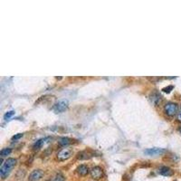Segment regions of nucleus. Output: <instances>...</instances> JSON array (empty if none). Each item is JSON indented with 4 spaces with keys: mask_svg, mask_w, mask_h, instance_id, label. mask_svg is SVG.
I'll list each match as a JSON object with an SVG mask.
<instances>
[{
    "mask_svg": "<svg viewBox=\"0 0 181 181\" xmlns=\"http://www.w3.org/2000/svg\"><path fill=\"white\" fill-rule=\"evenodd\" d=\"M172 89H173V86L170 85V86H167V87H166V88H164L163 91H164L165 92H170V91H171Z\"/></svg>",
    "mask_w": 181,
    "mask_h": 181,
    "instance_id": "18",
    "label": "nucleus"
},
{
    "mask_svg": "<svg viewBox=\"0 0 181 181\" xmlns=\"http://www.w3.org/2000/svg\"><path fill=\"white\" fill-rule=\"evenodd\" d=\"M91 176L93 179H95V180H99L102 178L103 176V170L100 167H92V170H91Z\"/></svg>",
    "mask_w": 181,
    "mask_h": 181,
    "instance_id": "5",
    "label": "nucleus"
},
{
    "mask_svg": "<svg viewBox=\"0 0 181 181\" xmlns=\"http://www.w3.org/2000/svg\"><path fill=\"white\" fill-rule=\"evenodd\" d=\"M150 100L154 104L157 105L160 100H161V95H160L158 92H153L150 95Z\"/></svg>",
    "mask_w": 181,
    "mask_h": 181,
    "instance_id": "11",
    "label": "nucleus"
},
{
    "mask_svg": "<svg viewBox=\"0 0 181 181\" xmlns=\"http://www.w3.org/2000/svg\"><path fill=\"white\" fill-rule=\"evenodd\" d=\"M72 154V150L71 148H64L58 152L57 158L60 161H64V160H67L69 158H71Z\"/></svg>",
    "mask_w": 181,
    "mask_h": 181,
    "instance_id": "3",
    "label": "nucleus"
},
{
    "mask_svg": "<svg viewBox=\"0 0 181 181\" xmlns=\"http://www.w3.org/2000/svg\"><path fill=\"white\" fill-rule=\"evenodd\" d=\"M16 165V159L9 158L5 161V163L2 164L1 167H0V176H1L2 179H5L8 178L11 170L14 169V167Z\"/></svg>",
    "mask_w": 181,
    "mask_h": 181,
    "instance_id": "1",
    "label": "nucleus"
},
{
    "mask_svg": "<svg viewBox=\"0 0 181 181\" xmlns=\"http://www.w3.org/2000/svg\"><path fill=\"white\" fill-rule=\"evenodd\" d=\"M12 150L9 149V148H5V149H3L1 151H0V156H1L2 158L3 157H5V156H8L9 154L11 153Z\"/></svg>",
    "mask_w": 181,
    "mask_h": 181,
    "instance_id": "14",
    "label": "nucleus"
},
{
    "mask_svg": "<svg viewBox=\"0 0 181 181\" xmlns=\"http://www.w3.org/2000/svg\"><path fill=\"white\" fill-rule=\"evenodd\" d=\"M77 173L79 174L80 176H86L87 174L89 173V169L88 167H87L86 165H80L78 167H77Z\"/></svg>",
    "mask_w": 181,
    "mask_h": 181,
    "instance_id": "10",
    "label": "nucleus"
},
{
    "mask_svg": "<svg viewBox=\"0 0 181 181\" xmlns=\"http://www.w3.org/2000/svg\"><path fill=\"white\" fill-rule=\"evenodd\" d=\"M48 181H65V178H64V177L62 175V174L57 173L52 178H50Z\"/></svg>",
    "mask_w": 181,
    "mask_h": 181,
    "instance_id": "12",
    "label": "nucleus"
},
{
    "mask_svg": "<svg viewBox=\"0 0 181 181\" xmlns=\"http://www.w3.org/2000/svg\"><path fill=\"white\" fill-rule=\"evenodd\" d=\"M165 152V150L159 149V148H152V149H148L144 151V153L148 156H158L161 155Z\"/></svg>",
    "mask_w": 181,
    "mask_h": 181,
    "instance_id": "7",
    "label": "nucleus"
},
{
    "mask_svg": "<svg viewBox=\"0 0 181 181\" xmlns=\"http://www.w3.org/2000/svg\"><path fill=\"white\" fill-rule=\"evenodd\" d=\"M23 137V134L22 133H18V134H16V135H15L14 137L12 138V139L13 140H16V139H20V138H22Z\"/></svg>",
    "mask_w": 181,
    "mask_h": 181,
    "instance_id": "17",
    "label": "nucleus"
},
{
    "mask_svg": "<svg viewBox=\"0 0 181 181\" xmlns=\"http://www.w3.org/2000/svg\"><path fill=\"white\" fill-rule=\"evenodd\" d=\"M90 157H92V156L87 151H82V152L78 153L77 158L78 159H87V158H89Z\"/></svg>",
    "mask_w": 181,
    "mask_h": 181,
    "instance_id": "13",
    "label": "nucleus"
},
{
    "mask_svg": "<svg viewBox=\"0 0 181 181\" xmlns=\"http://www.w3.org/2000/svg\"><path fill=\"white\" fill-rule=\"evenodd\" d=\"M179 131L181 132V128H179Z\"/></svg>",
    "mask_w": 181,
    "mask_h": 181,
    "instance_id": "20",
    "label": "nucleus"
},
{
    "mask_svg": "<svg viewBox=\"0 0 181 181\" xmlns=\"http://www.w3.org/2000/svg\"><path fill=\"white\" fill-rule=\"evenodd\" d=\"M14 115H15V111H8V112H6L5 114L4 115V119L8 120H9L10 118H12Z\"/></svg>",
    "mask_w": 181,
    "mask_h": 181,
    "instance_id": "16",
    "label": "nucleus"
},
{
    "mask_svg": "<svg viewBox=\"0 0 181 181\" xmlns=\"http://www.w3.org/2000/svg\"><path fill=\"white\" fill-rule=\"evenodd\" d=\"M67 108H68V102L67 100H60L55 106H53V111L56 113H61L64 111Z\"/></svg>",
    "mask_w": 181,
    "mask_h": 181,
    "instance_id": "4",
    "label": "nucleus"
},
{
    "mask_svg": "<svg viewBox=\"0 0 181 181\" xmlns=\"http://www.w3.org/2000/svg\"><path fill=\"white\" fill-rule=\"evenodd\" d=\"M158 173L162 176L169 177V176L173 175V170L171 169H169V167H159L158 169Z\"/></svg>",
    "mask_w": 181,
    "mask_h": 181,
    "instance_id": "8",
    "label": "nucleus"
},
{
    "mask_svg": "<svg viewBox=\"0 0 181 181\" xmlns=\"http://www.w3.org/2000/svg\"><path fill=\"white\" fill-rule=\"evenodd\" d=\"M44 177V171L41 169H36L31 172L29 175L28 180L29 181H38Z\"/></svg>",
    "mask_w": 181,
    "mask_h": 181,
    "instance_id": "6",
    "label": "nucleus"
},
{
    "mask_svg": "<svg viewBox=\"0 0 181 181\" xmlns=\"http://www.w3.org/2000/svg\"><path fill=\"white\" fill-rule=\"evenodd\" d=\"M178 104L176 103H173V102H169L165 105V108H164V111L166 112L167 115H169L170 117L176 115L178 113Z\"/></svg>",
    "mask_w": 181,
    "mask_h": 181,
    "instance_id": "2",
    "label": "nucleus"
},
{
    "mask_svg": "<svg viewBox=\"0 0 181 181\" xmlns=\"http://www.w3.org/2000/svg\"><path fill=\"white\" fill-rule=\"evenodd\" d=\"M51 138L50 137H46V138H44V139H40L39 140H37V141L33 144V148L35 150H39L40 148H42L43 145L45 144L46 142H48V140H50Z\"/></svg>",
    "mask_w": 181,
    "mask_h": 181,
    "instance_id": "9",
    "label": "nucleus"
},
{
    "mask_svg": "<svg viewBox=\"0 0 181 181\" xmlns=\"http://www.w3.org/2000/svg\"><path fill=\"white\" fill-rule=\"evenodd\" d=\"M178 120H179V122H181V107H180V110L178 113Z\"/></svg>",
    "mask_w": 181,
    "mask_h": 181,
    "instance_id": "19",
    "label": "nucleus"
},
{
    "mask_svg": "<svg viewBox=\"0 0 181 181\" xmlns=\"http://www.w3.org/2000/svg\"><path fill=\"white\" fill-rule=\"evenodd\" d=\"M70 139L69 138H65V137H64V138H61L60 139V140H59V144L60 145H62V146H64V145H68L69 143H70Z\"/></svg>",
    "mask_w": 181,
    "mask_h": 181,
    "instance_id": "15",
    "label": "nucleus"
}]
</instances>
